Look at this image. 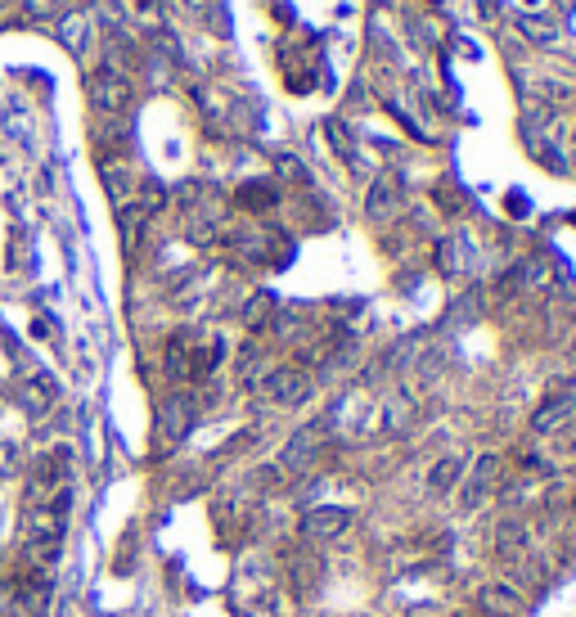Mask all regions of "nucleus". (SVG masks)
Instances as JSON below:
<instances>
[{
	"label": "nucleus",
	"mask_w": 576,
	"mask_h": 617,
	"mask_svg": "<svg viewBox=\"0 0 576 617\" xmlns=\"http://www.w3.org/2000/svg\"><path fill=\"white\" fill-rule=\"evenodd\" d=\"M320 437H324V424H311L302 428V433L288 437V446L279 451V469L284 473H306L315 464V455H320Z\"/></svg>",
	"instance_id": "6"
},
{
	"label": "nucleus",
	"mask_w": 576,
	"mask_h": 617,
	"mask_svg": "<svg viewBox=\"0 0 576 617\" xmlns=\"http://www.w3.org/2000/svg\"><path fill=\"white\" fill-rule=\"evenodd\" d=\"M477 604H482L486 613H495V617H518L522 613V595L513 586H504V581H491V586H482Z\"/></svg>",
	"instance_id": "12"
},
{
	"label": "nucleus",
	"mask_w": 576,
	"mask_h": 617,
	"mask_svg": "<svg viewBox=\"0 0 576 617\" xmlns=\"http://www.w3.org/2000/svg\"><path fill=\"white\" fill-rule=\"evenodd\" d=\"M572 415H576V397H549L536 406L531 428H536V433H554V428H563Z\"/></svg>",
	"instance_id": "11"
},
{
	"label": "nucleus",
	"mask_w": 576,
	"mask_h": 617,
	"mask_svg": "<svg viewBox=\"0 0 576 617\" xmlns=\"http://www.w3.org/2000/svg\"><path fill=\"white\" fill-rule=\"evenodd\" d=\"M54 397H59V392H54L50 379H27L23 388H18V401H23V410H27L32 419L50 415V410H54Z\"/></svg>",
	"instance_id": "14"
},
{
	"label": "nucleus",
	"mask_w": 576,
	"mask_h": 617,
	"mask_svg": "<svg viewBox=\"0 0 576 617\" xmlns=\"http://www.w3.org/2000/svg\"><path fill=\"white\" fill-rule=\"evenodd\" d=\"M0 617H18V595L0 581Z\"/></svg>",
	"instance_id": "21"
},
{
	"label": "nucleus",
	"mask_w": 576,
	"mask_h": 617,
	"mask_svg": "<svg viewBox=\"0 0 576 617\" xmlns=\"http://www.w3.org/2000/svg\"><path fill=\"white\" fill-rule=\"evenodd\" d=\"M72 464H68V455L63 451H50V455H41V460L32 464V473H27V487H23V500L27 505H50L59 491H68L72 487Z\"/></svg>",
	"instance_id": "1"
},
{
	"label": "nucleus",
	"mask_w": 576,
	"mask_h": 617,
	"mask_svg": "<svg viewBox=\"0 0 576 617\" xmlns=\"http://www.w3.org/2000/svg\"><path fill=\"white\" fill-rule=\"evenodd\" d=\"M257 392L270 401V406L293 410V406H302V401L311 397V392H315V383H311V374H306V370H297V365H279V370H270L266 379L257 383Z\"/></svg>",
	"instance_id": "2"
},
{
	"label": "nucleus",
	"mask_w": 576,
	"mask_h": 617,
	"mask_svg": "<svg viewBox=\"0 0 576 617\" xmlns=\"http://www.w3.org/2000/svg\"><path fill=\"white\" fill-rule=\"evenodd\" d=\"M396 208H401V181H396V176H378L365 194V217L369 221H392Z\"/></svg>",
	"instance_id": "8"
},
{
	"label": "nucleus",
	"mask_w": 576,
	"mask_h": 617,
	"mask_svg": "<svg viewBox=\"0 0 576 617\" xmlns=\"http://www.w3.org/2000/svg\"><path fill=\"white\" fill-rule=\"evenodd\" d=\"M90 104H95L99 113H126V104H131V82H126V73L99 68V73L90 77Z\"/></svg>",
	"instance_id": "4"
},
{
	"label": "nucleus",
	"mask_w": 576,
	"mask_h": 617,
	"mask_svg": "<svg viewBox=\"0 0 576 617\" xmlns=\"http://www.w3.org/2000/svg\"><path fill=\"white\" fill-rule=\"evenodd\" d=\"M270 311H275V298L270 293H257V298L243 307V325H252V329H261L270 320Z\"/></svg>",
	"instance_id": "18"
},
{
	"label": "nucleus",
	"mask_w": 576,
	"mask_h": 617,
	"mask_svg": "<svg viewBox=\"0 0 576 617\" xmlns=\"http://www.w3.org/2000/svg\"><path fill=\"white\" fill-rule=\"evenodd\" d=\"M522 554H527V527L518 523V518H504L500 527H495V559L500 563H522Z\"/></svg>",
	"instance_id": "10"
},
{
	"label": "nucleus",
	"mask_w": 576,
	"mask_h": 617,
	"mask_svg": "<svg viewBox=\"0 0 576 617\" xmlns=\"http://www.w3.org/2000/svg\"><path fill=\"white\" fill-rule=\"evenodd\" d=\"M500 482V455L486 451L477 455L473 469H464V491H459V500H464V509H477L486 496H491V487Z\"/></svg>",
	"instance_id": "5"
},
{
	"label": "nucleus",
	"mask_w": 576,
	"mask_h": 617,
	"mask_svg": "<svg viewBox=\"0 0 576 617\" xmlns=\"http://www.w3.org/2000/svg\"><path fill=\"white\" fill-rule=\"evenodd\" d=\"M189 424H194V401H189V397L162 401V410H158V437H162V446H176L180 437L189 433Z\"/></svg>",
	"instance_id": "7"
},
{
	"label": "nucleus",
	"mask_w": 576,
	"mask_h": 617,
	"mask_svg": "<svg viewBox=\"0 0 576 617\" xmlns=\"http://www.w3.org/2000/svg\"><path fill=\"white\" fill-rule=\"evenodd\" d=\"M522 28H527V37L545 41V46L558 37V28H554V23H549V19H522Z\"/></svg>",
	"instance_id": "19"
},
{
	"label": "nucleus",
	"mask_w": 576,
	"mask_h": 617,
	"mask_svg": "<svg viewBox=\"0 0 576 617\" xmlns=\"http://www.w3.org/2000/svg\"><path fill=\"white\" fill-rule=\"evenodd\" d=\"M437 271L441 275H468L473 271V244L468 235H446L437 244Z\"/></svg>",
	"instance_id": "9"
},
{
	"label": "nucleus",
	"mask_w": 576,
	"mask_h": 617,
	"mask_svg": "<svg viewBox=\"0 0 576 617\" xmlns=\"http://www.w3.org/2000/svg\"><path fill=\"white\" fill-rule=\"evenodd\" d=\"M239 203H243V208H275V203H279V194H275V185H243V190H239Z\"/></svg>",
	"instance_id": "17"
},
{
	"label": "nucleus",
	"mask_w": 576,
	"mask_h": 617,
	"mask_svg": "<svg viewBox=\"0 0 576 617\" xmlns=\"http://www.w3.org/2000/svg\"><path fill=\"white\" fill-rule=\"evenodd\" d=\"M356 523V509L347 505H311L302 514V523H297V532H302V541H338V536H347V527Z\"/></svg>",
	"instance_id": "3"
},
{
	"label": "nucleus",
	"mask_w": 576,
	"mask_h": 617,
	"mask_svg": "<svg viewBox=\"0 0 576 617\" xmlns=\"http://www.w3.org/2000/svg\"><path fill=\"white\" fill-rule=\"evenodd\" d=\"M14 595H23V599H27V613L41 617V613H45V604H50V581H45V572H32V577H27L23 586H14Z\"/></svg>",
	"instance_id": "15"
},
{
	"label": "nucleus",
	"mask_w": 576,
	"mask_h": 617,
	"mask_svg": "<svg viewBox=\"0 0 576 617\" xmlns=\"http://www.w3.org/2000/svg\"><path fill=\"white\" fill-rule=\"evenodd\" d=\"M14 469H18V451L9 442H0V478H9Z\"/></svg>",
	"instance_id": "20"
},
{
	"label": "nucleus",
	"mask_w": 576,
	"mask_h": 617,
	"mask_svg": "<svg viewBox=\"0 0 576 617\" xmlns=\"http://www.w3.org/2000/svg\"><path fill=\"white\" fill-rule=\"evenodd\" d=\"M464 455H441L437 464L428 469V491L432 496H446V491H455L459 482H464Z\"/></svg>",
	"instance_id": "13"
},
{
	"label": "nucleus",
	"mask_w": 576,
	"mask_h": 617,
	"mask_svg": "<svg viewBox=\"0 0 576 617\" xmlns=\"http://www.w3.org/2000/svg\"><path fill=\"white\" fill-rule=\"evenodd\" d=\"M104 185L113 194V203H131V176L122 172V163H104Z\"/></svg>",
	"instance_id": "16"
}]
</instances>
